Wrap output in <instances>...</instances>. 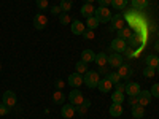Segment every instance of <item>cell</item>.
Segmentation results:
<instances>
[{"label": "cell", "mask_w": 159, "mask_h": 119, "mask_svg": "<svg viewBox=\"0 0 159 119\" xmlns=\"http://www.w3.org/2000/svg\"><path fill=\"white\" fill-rule=\"evenodd\" d=\"M81 60L86 62V64L94 62V60H96V52L92 51V49H84V51L81 52Z\"/></svg>", "instance_id": "cell-15"}, {"label": "cell", "mask_w": 159, "mask_h": 119, "mask_svg": "<svg viewBox=\"0 0 159 119\" xmlns=\"http://www.w3.org/2000/svg\"><path fill=\"white\" fill-rule=\"evenodd\" d=\"M140 42H142V38H140L139 35H132V37H130V38L127 40V43H129V48H137Z\"/></svg>", "instance_id": "cell-30"}, {"label": "cell", "mask_w": 159, "mask_h": 119, "mask_svg": "<svg viewBox=\"0 0 159 119\" xmlns=\"http://www.w3.org/2000/svg\"><path fill=\"white\" fill-rule=\"evenodd\" d=\"M97 73H103L105 76H107V75H108L110 72H108V68H107V67H105V65H103V67H99V70H97Z\"/></svg>", "instance_id": "cell-44"}, {"label": "cell", "mask_w": 159, "mask_h": 119, "mask_svg": "<svg viewBox=\"0 0 159 119\" xmlns=\"http://www.w3.org/2000/svg\"><path fill=\"white\" fill-rule=\"evenodd\" d=\"M61 7L59 5H52L51 8H49V13H51V15H61Z\"/></svg>", "instance_id": "cell-40"}, {"label": "cell", "mask_w": 159, "mask_h": 119, "mask_svg": "<svg viewBox=\"0 0 159 119\" xmlns=\"http://www.w3.org/2000/svg\"><path fill=\"white\" fill-rule=\"evenodd\" d=\"M132 35H134V33H132V30H130L129 27H124V29H121V30H118V38H123V40H126V42H127Z\"/></svg>", "instance_id": "cell-25"}, {"label": "cell", "mask_w": 159, "mask_h": 119, "mask_svg": "<svg viewBox=\"0 0 159 119\" xmlns=\"http://www.w3.org/2000/svg\"><path fill=\"white\" fill-rule=\"evenodd\" d=\"M83 32H84V24L80 21H72V33L83 35Z\"/></svg>", "instance_id": "cell-18"}, {"label": "cell", "mask_w": 159, "mask_h": 119, "mask_svg": "<svg viewBox=\"0 0 159 119\" xmlns=\"http://www.w3.org/2000/svg\"><path fill=\"white\" fill-rule=\"evenodd\" d=\"M132 111V116H134L135 119H142L145 116V107H142V105H137V107H132L130 108Z\"/></svg>", "instance_id": "cell-21"}, {"label": "cell", "mask_w": 159, "mask_h": 119, "mask_svg": "<svg viewBox=\"0 0 159 119\" xmlns=\"http://www.w3.org/2000/svg\"><path fill=\"white\" fill-rule=\"evenodd\" d=\"M124 64V57L119 54V52H113L111 56H108V65L113 68H119Z\"/></svg>", "instance_id": "cell-6"}, {"label": "cell", "mask_w": 159, "mask_h": 119, "mask_svg": "<svg viewBox=\"0 0 159 119\" xmlns=\"http://www.w3.org/2000/svg\"><path fill=\"white\" fill-rule=\"evenodd\" d=\"M94 37H96L94 35V30H84L83 32V38L84 40H94Z\"/></svg>", "instance_id": "cell-37"}, {"label": "cell", "mask_w": 159, "mask_h": 119, "mask_svg": "<svg viewBox=\"0 0 159 119\" xmlns=\"http://www.w3.org/2000/svg\"><path fill=\"white\" fill-rule=\"evenodd\" d=\"M48 25V18L43 15V13H38V15L34 16V27L37 30H43Z\"/></svg>", "instance_id": "cell-4"}, {"label": "cell", "mask_w": 159, "mask_h": 119, "mask_svg": "<svg viewBox=\"0 0 159 119\" xmlns=\"http://www.w3.org/2000/svg\"><path fill=\"white\" fill-rule=\"evenodd\" d=\"M115 86H116V90H118V92H124V90H126V84H119V83H118V84H115Z\"/></svg>", "instance_id": "cell-45"}, {"label": "cell", "mask_w": 159, "mask_h": 119, "mask_svg": "<svg viewBox=\"0 0 159 119\" xmlns=\"http://www.w3.org/2000/svg\"><path fill=\"white\" fill-rule=\"evenodd\" d=\"M2 102H3L5 105H8L10 108H11V107H15L16 102H18L16 94H15L13 90H5V92H3V97H2Z\"/></svg>", "instance_id": "cell-7"}, {"label": "cell", "mask_w": 159, "mask_h": 119, "mask_svg": "<svg viewBox=\"0 0 159 119\" xmlns=\"http://www.w3.org/2000/svg\"><path fill=\"white\" fill-rule=\"evenodd\" d=\"M8 113H10V107L2 102V103H0V116H7Z\"/></svg>", "instance_id": "cell-36"}, {"label": "cell", "mask_w": 159, "mask_h": 119, "mask_svg": "<svg viewBox=\"0 0 159 119\" xmlns=\"http://www.w3.org/2000/svg\"><path fill=\"white\" fill-rule=\"evenodd\" d=\"M127 3H129V0H111V7L115 10H123L127 7Z\"/></svg>", "instance_id": "cell-27"}, {"label": "cell", "mask_w": 159, "mask_h": 119, "mask_svg": "<svg viewBox=\"0 0 159 119\" xmlns=\"http://www.w3.org/2000/svg\"><path fill=\"white\" fill-rule=\"evenodd\" d=\"M156 70H157V75H159V65H157V67H156Z\"/></svg>", "instance_id": "cell-49"}, {"label": "cell", "mask_w": 159, "mask_h": 119, "mask_svg": "<svg viewBox=\"0 0 159 119\" xmlns=\"http://www.w3.org/2000/svg\"><path fill=\"white\" fill-rule=\"evenodd\" d=\"M67 83H69V86H72L73 89H78L81 84H84V83H83V76L80 75V73H72V75L67 78Z\"/></svg>", "instance_id": "cell-9"}, {"label": "cell", "mask_w": 159, "mask_h": 119, "mask_svg": "<svg viewBox=\"0 0 159 119\" xmlns=\"http://www.w3.org/2000/svg\"><path fill=\"white\" fill-rule=\"evenodd\" d=\"M59 22H61L62 25L70 24V22H72V18L69 16V13H61V15H59Z\"/></svg>", "instance_id": "cell-31"}, {"label": "cell", "mask_w": 159, "mask_h": 119, "mask_svg": "<svg viewBox=\"0 0 159 119\" xmlns=\"http://www.w3.org/2000/svg\"><path fill=\"white\" fill-rule=\"evenodd\" d=\"M127 100H129L130 108H132V107H137V105H139V95H137V97H129Z\"/></svg>", "instance_id": "cell-41"}, {"label": "cell", "mask_w": 159, "mask_h": 119, "mask_svg": "<svg viewBox=\"0 0 159 119\" xmlns=\"http://www.w3.org/2000/svg\"><path fill=\"white\" fill-rule=\"evenodd\" d=\"M97 87H99L100 92H110V89L113 87V83L110 81L107 76H105L103 79H100V81H99V86Z\"/></svg>", "instance_id": "cell-14"}, {"label": "cell", "mask_w": 159, "mask_h": 119, "mask_svg": "<svg viewBox=\"0 0 159 119\" xmlns=\"http://www.w3.org/2000/svg\"><path fill=\"white\" fill-rule=\"evenodd\" d=\"M65 99H67V97H65V94H64V92L62 90H54V94H52V102H54L56 105H62L64 102H65Z\"/></svg>", "instance_id": "cell-19"}, {"label": "cell", "mask_w": 159, "mask_h": 119, "mask_svg": "<svg viewBox=\"0 0 159 119\" xmlns=\"http://www.w3.org/2000/svg\"><path fill=\"white\" fill-rule=\"evenodd\" d=\"M151 92L150 90H140V94H139V105H142V107H147V105L151 103Z\"/></svg>", "instance_id": "cell-12"}, {"label": "cell", "mask_w": 159, "mask_h": 119, "mask_svg": "<svg viewBox=\"0 0 159 119\" xmlns=\"http://www.w3.org/2000/svg\"><path fill=\"white\" fill-rule=\"evenodd\" d=\"M111 100H113V103H123L124 102V92H115V94L111 95Z\"/></svg>", "instance_id": "cell-32"}, {"label": "cell", "mask_w": 159, "mask_h": 119, "mask_svg": "<svg viewBox=\"0 0 159 119\" xmlns=\"http://www.w3.org/2000/svg\"><path fill=\"white\" fill-rule=\"evenodd\" d=\"M126 27V21H124V16L123 15H115L111 18V29L113 30H121Z\"/></svg>", "instance_id": "cell-8"}, {"label": "cell", "mask_w": 159, "mask_h": 119, "mask_svg": "<svg viewBox=\"0 0 159 119\" xmlns=\"http://www.w3.org/2000/svg\"><path fill=\"white\" fill-rule=\"evenodd\" d=\"M84 3H94V0H84Z\"/></svg>", "instance_id": "cell-47"}, {"label": "cell", "mask_w": 159, "mask_h": 119, "mask_svg": "<svg viewBox=\"0 0 159 119\" xmlns=\"http://www.w3.org/2000/svg\"><path fill=\"white\" fill-rule=\"evenodd\" d=\"M130 5L134 7L135 10H143V8L148 7V0H132Z\"/></svg>", "instance_id": "cell-26"}, {"label": "cell", "mask_w": 159, "mask_h": 119, "mask_svg": "<svg viewBox=\"0 0 159 119\" xmlns=\"http://www.w3.org/2000/svg\"><path fill=\"white\" fill-rule=\"evenodd\" d=\"M107 78L113 83V86H115V84H118V83H119V79H121V76L118 75V72H110V73L107 75Z\"/></svg>", "instance_id": "cell-33"}, {"label": "cell", "mask_w": 159, "mask_h": 119, "mask_svg": "<svg viewBox=\"0 0 159 119\" xmlns=\"http://www.w3.org/2000/svg\"><path fill=\"white\" fill-rule=\"evenodd\" d=\"M99 25H100V22H99V19H97L96 16L86 18V27H88L89 30H94V29H97Z\"/></svg>", "instance_id": "cell-22"}, {"label": "cell", "mask_w": 159, "mask_h": 119, "mask_svg": "<svg viewBox=\"0 0 159 119\" xmlns=\"http://www.w3.org/2000/svg\"><path fill=\"white\" fill-rule=\"evenodd\" d=\"M69 102L72 105H75V107H78V105H81L84 102V97L81 94V90L80 89H72L70 94H69Z\"/></svg>", "instance_id": "cell-3"}, {"label": "cell", "mask_w": 159, "mask_h": 119, "mask_svg": "<svg viewBox=\"0 0 159 119\" xmlns=\"http://www.w3.org/2000/svg\"><path fill=\"white\" fill-rule=\"evenodd\" d=\"M89 105H91V102L84 99V102H83L81 105H78V107H75V108H76V113H78L80 116H84V114L88 113V108H89Z\"/></svg>", "instance_id": "cell-24"}, {"label": "cell", "mask_w": 159, "mask_h": 119, "mask_svg": "<svg viewBox=\"0 0 159 119\" xmlns=\"http://www.w3.org/2000/svg\"><path fill=\"white\" fill-rule=\"evenodd\" d=\"M145 64H147V67H153V68H156L157 65H159V57L150 54V56L145 57Z\"/></svg>", "instance_id": "cell-23"}, {"label": "cell", "mask_w": 159, "mask_h": 119, "mask_svg": "<svg viewBox=\"0 0 159 119\" xmlns=\"http://www.w3.org/2000/svg\"><path fill=\"white\" fill-rule=\"evenodd\" d=\"M75 68H76V73H86L88 72V64L86 62H83V60H78L76 62V65H75Z\"/></svg>", "instance_id": "cell-29"}, {"label": "cell", "mask_w": 159, "mask_h": 119, "mask_svg": "<svg viewBox=\"0 0 159 119\" xmlns=\"http://www.w3.org/2000/svg\"><path fill=\"white\" fill-rule=\"evenodd\" d=\"M110 48L115 51V52H124L126 51V48H127V42L126 40H123V38H115L113 42H111V45H110Z\"/></svg>", "instance_id": "cell-5"}, {"label": "cell", "mask_w": 159, "mask_h": 119, "mask_svg": "<svg viewBox=\"0 0 159 119\" xmlns=\"http://www.w3.org/2000/svg\"><path fill=\"white\" fill-rule=\"evenodd\" d=\"M108 111H110V114L113 116V117H118V116H121L123 114V103H111V107L108 108Z\"/></svg>", "instance_id": "cell-16"}, {"label": "cell", "mask_w": 159, "mask_h": 119, "mask_svg": "<svg viewBox=\"0 0 159 119\" xmlns=\"http://www.w3.org/2000/svg\"><path fill=\"white\" fill-rule=\"evenodd\" d=\"M156 37H157V40H159V27H157V30H156Z\"/></svg>", "instance_id": "cell-48"}, {"label": "cell", "mask_w": 159, "mask_h": 119, "mask_svg": "<svg viewBox=\"0 0 159 119\" xmlns=\"http://www.w3.org/2000/svg\"><path fill=\"white\" fill-rule=\"evenodd\" d=\"M37 7H38V10H46L48 8V0H37Z\"/></svg>", "instance_id": "cell-39"}, {"label": "cell", "mask_w": 159, "mask_h": 119, "mask_svg": "<svg viewBox=\"0 0 159 119\" xmlns=\"http://www.w3.org/2000/svg\"><path fill=\"white\" fill-rule=\"evenodd\" d=\"M97 2L100 7H107V8H108V5H111V0H97Z\"/></svg>", "instance_id": "cell-43"}, {"label": "cell", "mask_w": 159, "mask_h": 119, "mask_svg": "<svg viewBox=\"0 0 159 119\" xmlns=\"http://www.w3.org/2000/svg\"><path fill=\"white\" fill-rule=\"evenodd\" d=\"M75 113H76V108H75V105H72V103L62 105V110H61V116H62L64 119H70V117H73V116H75Z\"/></svg>", "instance_id": "cell-10"}, {"label": "cell", "mask_w": 159, "mask_h": 119, "mask_svg": "<svg viewBox=\"0 0 159 119\" xmlns=\"http://www.w3.org/2000/svg\"><path fill=\"white\" fill-rule=\"evenodd\" d=\"M99 81H100V78H99V73L94 72V70H88L83 76V83L86 84V87L89 89H94L99 86Z\"/></svg>", "instance_id": "cell-1"}, {"label": "cell", "mask_w": 159, "mask_h": 119, "mask_svg": "<svg viewBox=\"0 0 159 119\" xmlns=\"http://www.w3.org/2000/svg\"><path fill=\"white\" fill-rule=\"evenodd\" d=\"M72 0H61V3H59V7H61V10H62V13H69L70 10H72Z\"/></svg>", "instance_id": "cell-28"}, {"label": "cell", "mask_w": 159, "mask_h": 119, "mask_svg": "<svg viewBox=\"0 0 159 119\" xmlns=\"http://www.w3.org/2000/svg\"><path fill=\"white\" fill-rule=\"evenodd\" d=\"M54 86H56V87H57V89L61 90V89H62V87L65 86V83L62 81V79H56V81H54Z\"/></svg>", "instance_id": "cell-42"}, {"label": "cell", "mask_w": 159, "mask_h": 119, "mask_svg": "<svg viewBox=\"0 0 159 119\" xmlns=\"http://www.w3.org/2000/svg\"><path fill=\"white\" fill-rule=\"evenodd\" d=\"M80 11H81V15H83L84 18H91V16H94L96 8H94V5H92V3H84Z\"/></svg>", "instance_id": "cell-13"}, {"label": "cell", "mask_w": 159, "mask_h": 119, "mask_svg": "<svg viewBox=\"0 0 159 119\" xmlns=\"http://www.w3.org/2000/svg\"><path fill=\"white\" fill-rule=\"evenodd\" d=\"M154 75H156V68H153V67H147L143 70V76H147V78H151Z\"/></svg>", "instance_id": "cell-34"}, {"label": "cell", "mask_w": 159, "mask_h": 119, "mask_svg": "<svg viewBox=\"0 0 159 119\" xmlns=\"http://www.w3.org/2000/svg\"><path fill=\"white\" fill-rule=\"evenodd\" d=\"M0 70H2V65H0Z\"/></svg>", "instance_id": "cell-50"}, {"label": "cell", "mask_w": 159, "mask_h": 119, "mask_svg": "<svg viewBox=\"0 0 159 119\" xmlns=\"http://www.w3.org/2000/svg\"><path fill=\"white\" fill-rule=\"evenodd\" d=\"M97 64V67H103V65H107L108 64V56L105 54V52H99V54H96V60Z\"/></svg>", "instance_id": "cell-20"}, {"label": "cell", "mask_w": 159, "mask_h": 119, "mask_svg": "<svg viewBox=\"0 0 159 119\" xmlns=\"http://www.w3.org/2000/svg\"><path fill=\"white\" fill-rule=\"evenodd\" d=\"M118 75L121 76V78H129L132 75V68H130V65L129 64H123L121 67L118 68Z\"/></svg>", "instance_id": "cell-17"}, {"label": "cell", "mask_w": 159, "mask_h": 119, "mask_svg": "<svg viewBox=\"0 0 159 119\" xmlns=\"http://www.w3.org/2000/svg\"><path fill=\"white\" fill-rule=\"evenodd\" d=\"M134 54H135V52H134V48H126V51H124V57L126 59H130V57H134Z\"/></svg>", "instance_id": "cell-38"}, {"label": "cell", "mask_w": 159, "mask_h": 119, "mask_svg": "<svg viewBox=\"0 0 159 119\" xmlns=\"http://www.w3.org/2000/svg\"><path fill=\"white\" fill-rule=\"evenodd\" d=\"M140 84L139 83H127L126 84V94L129 95V97H137L139 94H140Z\"/></svg>", "instance_id": "cell-11"}, {"label": "cell", "mask_w": 159, "mask_h": 119, "mask_svg": "<svg viewBox=\"0 0 159 119\" xmlns=\"http://www.w3.org/2000/svg\"><path fill=\"white\" fill-rule=\"evenodd\" d=\"M154 49L159 52V40H156V43H154Z\"/></svg>", "instance_id": "cell-46"}, {"label": "cell", "mask_w": 159, "mask_h": 119, "mask_svg": "<svg viewBox=\"0 0 159 119\" xmlns=\"http://www.w3.org/2000/svg\"><path fill=\"white\" fill-rule=\"evenodd\" d=\"M150 92H151V95H153V97L159 99V83L153 84V86H151V89H150Z\"/></svg>", "instance_id": "cell-35"}, {"label": "cell", "mask_w": 159, "mask_h": 119, "mask_svg": "<svg viewBox=\"0 0 159 119\" xmlns=\"http://www.w3.org/2000/svg\"><path fill=\"white\" fill-rule=\"evenodd\" d=\"M94 16L99 19V22L102 24V22H110L111 21V11L107 8V7H99V8H96V13H94Z\"/></svg>", "instance_id": "cell-2"}]
</instances>
